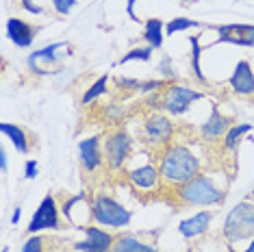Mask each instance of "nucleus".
Wrapping results in <instances>:
<instances>
[{
    "label": "nucleus",
    "instance_id": "obj_1",
    "mask_svg": "<svg viewBox=\"0 0 254 252\" xmlns=\"http://www.w3.org/2000/svg\"><path fill=\"white\" fill-rule=\"evenodd\" d=\"M200 159L187 146H167L159 157L161 179L172 185H183L200 174Z\"/></svg>",
    "mask_w": 254,
    "mask_h": 252
},
{
    "label": "nucleus",
    "instance_id": "obj_2",
    "mask_svg": "<svg viewBox=\"0 0 254 252\" xmlns=\"http://www.w3.org/2000/svg\"><path fill=\"white\" fill-rule=\"evenodd\" d=\"M176 198L187 207H215L224 202V191L206 174H198L176 187Z\"/></svg>",
    "mask_w": 254,
    "mask_h": 252
},
{
    "label": "nucleus",
    "instance_id": "obj_3",
    "mask_svg": "<svg viewBox=\"0 0 254 252\" xmlns=\"http://www.w3.org/2000/svg\"><path fill=\"white\" fill-rule=\"evenodd\" d=\"M222 235L226 237L228 244L241 242V239L254 237V202L241 200L228 211L226 220L222 226Z\"/></svg>",
    "mask_w": 254,
    "mask_h": 252
},
{
    "label": "nucleus",
    "instance_id": "obj_4",
    "mask_svg": "<svg viewBox=\"0 0 254 252\" xmlns=\"http://www.w3.org/2000/svg\"><path fill=\"white\" fill-rule=\"evenodd\" d=\"M91 220L98 226H109V228H124L130 224L132 213L118 200H113L107 193H98L91 198Z\"/></svg>",
    "mask_w": 254,
    "mask_h": 252
},
{
    "label": "nucleus",
    "instance_id": "obj_5",
    "mask_svg": "<svg viewBox=\"0 0 254 252\" xmlns=\"http://www.w3.org/2000/svg\"><path fill=\"white\" fill-rule=\"evenodd\" d=\"M202 98H204V91L172 83V85H167L165 91L161 94V109H163L167 116L178 118V116H183V113H187L193 102H198Z\"/></svg>",
    "mask_w": 254,
    "mask_h": 252
},
{
    "label": "nucleus",
    "instance_id": "obj_6",
    "mask_svg": "<svg viewBox=\"0 0 254 252\" xmlns=\"http://www.w3.org/2000/svg\"><path fill=\"white\" fill-rule=\"evenodd\" d=\"M105 163L109 170H122L126 159L130 157L132 139L126 128H118L105 139Z\"/></svg>",
    "mask_w": 254,
    "mask_h": 252
},
{
    "label": "nucleus",
    "instance_id": "obj_7",
    "mask_svg": "<svg viewBox=\"0 0 254 252\" xmlns=\"http://www.w3.org/2000/svg\"><path fill=\"white\" fill-rule=\"evenodd\" d=\"M59 226H61V209H59V204H57V198L48 193V196L37 204L26 231H28V235H37L39 231H57Z\"/></svg>",
    "mask_w": 254,
    "mask_h": 252
},
{
    "label": "nucleus",
    "instance_id": "obj_8",
    "mask_svg": "<svg viewBox=\"0 0 254 252\" xmlns=\"http://www.w3.org/2000/svg\"><path fill=\"white\" fill-rule=\"evenodd\" d=\"M172 137H174V124L167 116L161 113H150L143 122V139L152 148H165L170 146Z\"/></svg>",
    "mask_w": 254,
    "mask_h": 252
},
{
    "label": "nucleus",
    "instance_id": "obj_9",
    "mask_svg": "<svg viewBox=\"0 0 254 252\" xmlns=\"http://www.w3.org/2000/svg\"><path fill=\"white\" fill-rule=\"evenodd\" d=\"M80 231L85 233V239L74 244V250L76 252H111L115 237L111 233L102 231V226L87 224V226L80 228Z\"/></svg>",
    "mask_w": 254,
    "mask_h": 252
},
{
    "label": "nucleus",
    "instance_id": "obj_10",
    "mask_svg": "<svg viewBox=\"0 0 254 252\" xmlns=\"http://www.w3.org/2000/svg\"><path fill=\"white\" fill-rule=\"evenodd\" d=\"M213 28L217 31V44L254 48V24H222Z\"/></svg>",
    "mask_w": 254,
    "mask_h": 252
},
{
    "label": "nucleus",
    "instance_id": "obj_11",
    "mask_svg": "<svg viewBox=\"0 0 254 252\" xmlns=\"http://www.w3.org/2000/svg\"><path fill=\"white\" fill-rule=\"evenodd\" d=\"M228 85L237 96H254V70H252L250 61L244 59L237 63L228 78Z\"/></svg>",
    "mask_w": 254,
    "mask_h": 252
},
{
    "label": "nucleus",
    "instance_id": "obj_12",
    "mask_svg": "<svg viewBox=\"0 0 254 252\" xmlns=\"http://www.w3.org/2000/svg\"><path fill=\"white\" fill-rule=\"evenodd\" d=\"M78 159L85 172H96L102 163V152H100V137L91 135L78 141Z\"/></svg>",
    "mask_w": 254,
    "mask_h": 252
},
{
    "label": "nucleus",
    "instance_id": "obj_13",
    "mask_svg": "<svg viewBox=\"0 0 254 252\" xmlns=\"http://www.w3.org/2000/svg\"><path fill=\"white\" fill-rule=\"evenodd\" d=\"M35 33H37V28L31 26L22 18H9L7 20V37L11 39V44L18 46V48H28V46H33V42H35Z\"/></svg>",
    "mask_w": 254,
    "mask_h": 252
},
{
    "label": "nucleus",
    "instance_id": "obj_14",
    "mask_svg": "<svg viewBox=\"0 0 254 252\" xmlns=\"http://www.w3.org/2000/svg\"><path fill=\"white\" fill-rule=\"evenodd\" d=\"M70 48V44L67 42H57V44H50V46H44V48L39 50H33L31 55L26 57V65L28 70H33V74H37L39 70V63H50V65H55V63H59L63 57H59V50H65Z\"/></svg>",
    "mask_w": 254,
    "mask_h": 252
},
{
    "label": "nucleus",
    "instance_id": "obj_15",
    "mask_svg": "<svg viewBox=\"0 0 254 252\" xmlns=\"http://www.w3.org/2000/svg\"><path fill=\"white\" fill-rule=\"evenodd\" d=\"M230 128V120L226 116L219 113L217 107H211V116L206 118V122L200 126V135L202 139H209V141H215L219 137H224Z\"/></svg>",
    "mask_w": 254,
    "mask_h": 252
},
{
    "label": "nucleus",
    "instance_id": "obj_16",
    "mask_svg": "<svg viewBox=\"0 0 254 252\" xmlns=\"http://www.w3.org/2000/svg\"><path fill=\"white\" fill-rule=\"evenodd\" d=\"M211 220H213L211 211H200V213L183 220L181 224H178V233H181L185 239H195V237H200V235H204L209 231Z\"/></svg>",
    "mask_w": 254,
    "mask_h": 252
},
{
    "label": "nucleus",
    "instance_id": "obj_17",
    "mask_svg": "<svg viewBox=\"0 0 254 252\" xmlns=\"http://www.w3.org/2000/svg\"><path fill=\"white\" fill-rule=\"evenodd\" d=\"M128 181H130L132 187L148 191V189H154V187H157L163 179H161L159 168H154V165L148 163V165H141V168H137V170H130V172H128Z\"/></svg>",
    "mask_w": 254,
    "mask_h": 252
},
{
    "label": "nucleus",
    "instance_id": "obj_18",
    "mask_svg": "<svg viewBox=\"0 0 254 252\" xmlns=\"http://www.w3.org/2000/svg\"><path fill=\"white\" fill-rule=\"evenodd\" d=\"M111 252H159L154 246H150L146 242H141L137 235H120V237H115V244Z\"/></svg>",
    "mask_w": 254,
    "mask_h": 252
},
{
    "label": "nucleus",
    "instance_id": "obj_19",
    "mask_svg": "<svg viewBox=\"0 0 254 252\" xmlns=\"http://www.w3.org/2000/svg\"><path fill=\"white\" fill-rule=\"evenodd\" d=\"M0 133L4 137H9V141L13 144V148L20 154H28L31 150V144H28V135L24 133V128L18 124H11V122H2L0 124Z\"/></svg>",
    "mask_w": 254,
    "mask_h": 252
},
{
    "label": "nucleus",
    "instance_id": "obj_20",
    "mask_svg": "<svg viewBox=\"0 0 254 252\" xmlns=\"http://www.w3.org/2000/svg\"><path fill=\"white\" fill-rule=\"evenodd\" d=\"M163 33H165V22L159 18H150L143 22V39L150 48L161 50L163 46Z\"/></svg>",
    "mask_w": 254,
    "mask_h": 252
},
{
    "label": "nucleus",
    "instance_id": "obj_21",
    "mask_svg": "<svg viewBox=\"0 0 254 252\" xmlns=\"http://www.w3.org/2000/svg\"><path fill=\"white\" fill-rule=\"evenodd\" d=\"M254 128L252 124H248V122H244V124H237V126H230L228 128V133L224 135V141H222V146H224V150L226 152H233V150H237V146L241 144V139L250 133V130Z\"/></svg>",
    "mask_w": 254,
    "mask_h": 252
},
{
    "label": "nucleus",
    "instance_id": "obj_22",
    "mask_svg": "<svg viewBox=\"0 0 254 252\" xmlns=\"http://www.w3.org/2000/svg\"><path fill=\"white\" fill-rule=\"evenodd\" d=\"M198 39H200V37H195V35L189 37V48H191V74H193V78H195V81L206 83V76H204V74H202V65H200L202 46H200Z\"/></svg>",
    "mask_w": 254,
    "mask_h": 252
},
{
    "label": "nucleus",
    "instance_id": "obj_23",
    "mask_svg": "<svg viewBox=\"0 0 254 252\" xmlns=\"http://www.w3.org/2000/svg\"><path fill=\"white\" fill-rule=\"evenodd\" d=\"M204 24L198 20H191V18H172L170 22H165V33L167 35H174V33H181V31H189V28H202Z\"/></svg>",
    "mask_w": 254,
    "mask_h": 252
},
{
    "label": "nucleus",
    "instance_id": "obj_24",
    "mask_svg": "<svg viewBox=\"0 0 254 252\" xmlns=\"http://www.w3.org/2000/svg\"><path fill=\"white\" fill-rule=\"evenodd\" d=\"M107 85H109V74H102V76L98 78V81H96V83L91 85V87L83 94V98H80V102H83V105H91V102L98 100L102 94H107Z\"/></svg>",
    "mask_w": 254,
    "mask_h": 252
},
{
    "label": "nucleus",
    "instance_id": "obj_25",
    "mask_svg": "<svg viewBox=\"0 0 254 252\" xmlns=\"http://www.w3.org/2000/svg\"><path fill=\"white\" fill-rule=\"evenodd\" d=\"M152 50L154 48H150V46H146V48H132L128 50L122 59L118 61V65H126V63H130V61H143V63H148L150 59H152Z\"/></svg>",
    "mask_w": 254,
    "mask_h": 252
},
{
    "label": "nucleus",
    "instance_id": "obj_26",
    "mask_svg": "<svg viewBox=\"0 0 254 252\" xmlns=\"http://www.w3.org/2000/svg\"><path fill=\"white\" fill-rule=\"evenodd\" d=\"M87 198V193H76V196H70L65 200V202L61 204V215L65 217V222L67 224H74V207H76L78 202H83V200Z\"/></svg>",
    "mask_w": 254,
    "mask_h": 252
},
{
    "label": "nucleus",
    "instance_id": "obj_27",
    "mask_svg": "<svg viewBox=\"0 0 254 252\" xmlns=\"http://www.w3.org/2000/svg\"><path fill=\"white\" fill-rule=\"evenodd\" d=\"M115 87L122 89V91H139L141 94V85L143 81H139V78H126V76H115Z\"/></svg>",
    "mask_w": 254,
    "mask_h": 252
},
{
    "label": "nucleus",
    "instance_id": "obj_28",
    "mask_svg": "<svg viewBox=\"0 0 254 252\" xmlns=\"http://www.w3.org/2000/svg\"><path fill=\"white\" fill-rule=\"evenodd\" d=\"M124 109L122 107H118V105H109V107H105V120L109 124H120L124 120Z\"/></svg>",
    "mask_w": 254,
    "mask_h": 252
},
{
    "label": "nucleus",
    "instance_id": "obj_29",
    "mask_svg": "<svg viewBox=\"0 0 254 252\" xmlns=\"http://www.w3.org/2000/svg\"><path fill=\"white\" fill-rule=\"evenodd\" d=\"M50 4L57 15H70L76 7V0H50Z\"/></svg>",
    "mask_w": 254,
    "mask_h": 252
},
{
    "label": "nucleus",
    "instance_id": "obj_30",
    "mask_svg": "<svg viewBox=\"0 0 254 252\" xmlns=\"http://www.w3.org/2000/svg\"><path fill=\"white\" fill-rule=\"evenodd\" d=\"M22 252H44V239L39 235H31L24 244H22Z\"/></svg>",
    "mask_w": 254,
    "mask_h": 252
},
{
    "label": "nucleus",
    "instance_id": "obj_31",
    "mask_svg": "<svg viewBox=\"0 0 254 252\" xmlns=\"http://www.w3.org/2000/svg\"><path fill=\"white\" fill-rule=\"evenodd\" d=\"M159 72L163 74L165 78H174L176 76L174 67H172V57L170 55H163V59H161V63H159Z\"/></svg>",
    "mask_w": 254,
    "mask_h": 252
},
{
    "label": "nucleus",
    "instance_id": "obj_32",
    "mask_svg": "<svg viewBox=\"0 0 254 252\" xmlns=\"http://www.w3.org/2000/svg\"><path fill=\"white\" fill-rule=\"evenodd\" d=\"M37 174H39V165H37L35 159L26 161V163H24V179L33 181V179H37Z\"/></svg>",
    "mask_w": 254,
    "mask_h": 252
},
{
    "label": "nucleus",
    "instance_id": "obj_33",
    "mask_svg": "<svg viewBox=\"0 0 254 252\" xmlns=\"http://www.w3.org/2000/svg\"><path fill=\"white\" fill-rule=\"evenodd\" d=\"M20 4H22V9L28 11V13H33V15H42V13H44V9L37 7L33 0H20Z\"/></svg>",
    "mask_w": 254,
    "mask_h": 252
},
{
    "label": "nucleus",
    "instance_id": "obj_34",
    "mask_svg": "<svg viewBox=\"0 0 254 252\" xmlns=\"http://www.w3.org/2000/svg\"><path fill=\"white\" fill-rule=\"evenodd\" d=\"M135 2H137V0H126V15H128L132 22H141L139 15L135 13Z\"/></svg>",
    "mask_w": 254,
    "mask_h": 252
},
{
    "label": "nucleus",
    "instance_id": "obj_35",
    "mask_svg": "<svg viewBox=\"0 0 254 252\" xmlns=\"http://www.w3.org/2000/svg\"><path fill=\"white\" fill-rule=\"evenodd\" d=\"M0 172L7 174V150L4 148H0Z\"/></svg>",
    "mask_w": 254,
    "mask_h": 252
},
{
    "label": "nucleus",
    "instance_id": "obj_36",
    "mask_svg": "<svg viewBox=\"0 0 254 252\" xmlns=\"http://www.w3.org/2000/svg\"><path fill=\"white\" fill-rule=\"evenodd\" d=\"M20 217H22V209L15 207V209H13V215H11V224H18Z\"/></svg>",
    "mask_w": 254,
    "mask_h": 252
},
{
    "label": "nucleus",
    "instance_id": "obj_37",
    "mask_svg": "<svg viewBox=\"0 0 254 252\" xmlns=\"http://www.w3.org/2000/svg\"><path fill=\"white\" fill-rule=\"evenodd\" d=\"M228 252H239V250H235V248H233V246H230V248H228ZM241 252H254V237H252V242H250V246H248V248H246V250H241Z\"/></svg>",
    "mask_w": 254,
    "mask_h": 252
},
{
    "label": "nucleus",
    "instance_id": "obj_38",
    "mask_svg": "<svg viewBox=\"0 0 254 252\" xmlns=\"http://www.w3.org/2000/svg\"><path fill=\"white\" fill-rule=\"evenodd\" d=\"M2 252H9V248H2Z\"/></svg>",
    "mask_w": 254,
    "mask_h": 252
},
{
    "label": "nucleus",
    "instance_id": "obj_39",
    "mask_svg": "<svg viewBox=\"0 0 254 252\" xmlns=\"http://www.w3.org/2000/svg\"><path fill=\"white\" fill-rule=\"evenodd\" d=\"M181 2H189V0H181Z\"/></svg>",
    "mask_w": 254,
    "mask_h": 252
},
{
    "label": "nucleus",
    "instance_id": "obj_40",
    "mask_svg": "<svg viewBox=\"0 0 254 252\" xmlns=\"http://www.w3.org/2000/svg\"><path fill=\"white\" fill-rule=\"evenodd\" d=\"M252 196H254V189H252Z\"/></svg>",
    "mask_w": 254,
    "mask_h": 252
}]
</instances>
